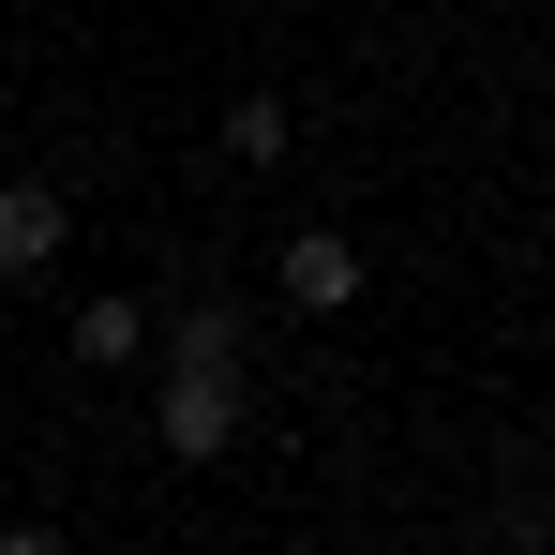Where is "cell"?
Wrapping results in <instances>:
<instances>
[{"label": "cell", "mask_w": 555, "mask_h": 555, "mask_svg": "<svg viewBox=\"0 0 555 555\" xmlns=\"http://www.w3.org/2000/svg\"><path fill=\"white\" fill-rule=\"evenodd\" d=\"M271 285L300 300V315H361V241H346V225H300V241L271 256Z\"/></svg>", "instance_id": "obj_3"}, {"label": "cell", "mask_w": 555, "mask_h": 555, "mask_svg": "<svg viewBox=\"0 0 555 555\" xmlns=\"http://www.w3.org/2000/svg\"><path fill=\"white\" fill-rule=\"evenodd\" d=\"M166 346H181V361H241V300H195Z\"/></svg>", "instance_id": "obj_6"}, {"label": "cell", "mask_w": 555, "mask_h": 555, "mask_svg": "<svg viewBox=\"0 0 555 555\" xmlns=\"http://www.w3.org/2000/svg\"><path fill=\"white\" fill-rule=\"evenodd\" d=\"M241 421H256V405H241V361H181V346H166V390H151V436H166L181 465H225V451H241Z\"/></svg>", "instance_id": "obj_1"}, {"label": "cell", "mask_w": 555, "mask_h": 555, "mask_svg": "<svg viewBox=\"0 0 555 555\" xmlns=\"http://www.w3.org/2000/svg\"><path fill=\"white\" fill-rule=\"evenodd\" d=\"M61 241H76V195L61 181H0V285L61 271Z\"/></svg>", "instance_id": "obj_2"}, {"label": "cell", "mask_w": 555, "mask_h": 555, "mask_svg": "<svg viewBox=\"0 0 555 555\" xmlns=\"http://www.w3.org/2000/svg\"><path fill=\"white\" fill-rule=\"evenodd\" d=\"M285 135H300L285 91H241V105H225V166H285Z\"/></svg>", "instance_id": "obj_5"}, {"label": "cell", "mask_w": 555, "mask_h": 555, "mask_svg": "<svg viewBox=\"0 0 555 555\" xmlns=\"http://www.w3.org/2000/svg\"><path fill=\"white\" fill-rule=\"evenodd\" d=\"M76 361H91V375H135V361H151V300L91 285V300H76Z\"/></svg>", "instance_id": "obj_4"}]
</instances>
